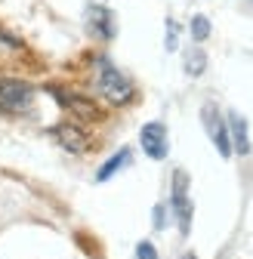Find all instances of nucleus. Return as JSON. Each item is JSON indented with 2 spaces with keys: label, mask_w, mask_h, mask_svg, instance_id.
<instances>
[{
  "label": "nucleus",
  "mask_w": 253,
  "mask_h": 259,
  "mask_svg": "<svg viewBox=\"0 0 253 259\" xmlns=\"http://www.w3.org/2000/svg\"><path fill=\"white\" fill-rule=\"evenodd\" d=\"M22 56H25L22 40H19V37H13L10 31L0 28V65H10V62H16V59H22Z\"/></svg>",
  "instance_id": "nucleus-10"
},
{
  "label": "nucleus",
  "mask_w": 253,
  "mask_h": 259,
  "mask_svg": "<svg viewBox=\"0 0 253 259\" xmlns=\"http://www.w3.org/2000/svg\"><path fill=\"white\" fill-rule=\"evenodd\" d=\"M170 207H173V213H176L179 232L188 235V232H192V198H188V173H185V170H176V173H173Z\"/></svg>",
  "instance_id": "nucleus-4"
},
{
  "label": "nucleus",
  "mask_w": 253,
  "mask_h": 259,
  "mask_svg": "<svg viewBox=\"0 0 253 259\" xmlns=\"http://www.w3.org/2000/svg\"><path fill=\"white\" fill-rule=\"evenodd\" d=\"M167 225V207H154V229H164Z\"/></svg>",
  "instance_id": "nucleus-16"
},
{
  "label": "nucleus",
  "mask_w": 253,
  "mask_h": 259,
  "mask_svg": "<svg viewBox=\"0 0 253 259\" xmlns=\"http://www.w3.org/2000/svg\"><path fill=\"white\" fill-rule=\"evenodd\" d=\"M37 90L22 77H0V114H28L34 108Z\"/></svg>",
  "instance_id": "nucleus-2"
},
{
  "label": "nucleus",
  "mask_w": 253,
  "mask_h": 259,
  "mask_svg": "<svg viewBox=\"0 0 253 259\" xmlns=\"http://www.w3.org/2000/svg\"><path fill=\"white\" fill-rule=\"evenodd\" d=\"M130 160H133V154H130V148H120L117 154H111L108 160H105V164L99 167V173H96V182H108L117 170H123L126 164H130Z\"/></svg>",
  "instance_id": "nucleus-11"
},
{
  "label": "nucleus",
  "mask_w": 253,
  "mask_h": 259,
  "mask_svg": "<svg viewBox=\"0 0 253 259\" xmlns=\"http://www.w3.org/2000/svg\"><path fill=\"white\" fill-rule=\"evenodd\" d=\"M188 31H192V40H195V44H204V40L210 37V19H207V16H192Z\"/></svg>",
  "instance_id": "nucleus-13"
},
{
  "label": "nucleus",
  "mask_w": 253,
  "mask_h": 259,
  "mask_svg": "<svg viewBox=\"0 0 253 259\" xmlns=\"http://www.w3.org/2000/svg\"><path fill=\"white\" fill-rule=\"evenodd\" d=\"M176 40H179V25L167 19V50H176Z\"/></svg>",
  "instance_id": "nucleus-15"
},
{
  "label": "nucleus",
  "mask_w": 253,
  "mask_h": 259,
  "mask_svg": "<svg viewBox=\"0 0 253 259\" xmlns=\"http://www.w3.org/2000/svg\"><path fill=\"white\" fill-rule=\"evenodd\" d=\"M201 120H204V130H207L210 142L216 145L219 157H232L229 120H226V114H223V111H219V105H216V102H204V108H201Z\"/></svg>",
  "instance_id": "nucleus-3"
},
{
  "label": "nucleus",
  "mask_w": 253,
  "mask_h": 259,
  "mask_svg": "<svg viewBox=\"0 0 253 259\" xmlns=\"http://www.w3.org/2000/svg\"><path fill=\"white\" fill-rule=\"evenodd\" d=\"M50 93L59 96V105L68 108L77 123H83V120H99V117H102V111L96 108V102H93V99H83V96L68 93V90H59V87H50Z\"/></svg>",
  "instance_id": "nucleus-7"
},
{
  "label": "nucleus",
  "mask_w": 253,
  "mask_h": 259,
  "mask_svg": "<svg viewBox=\"0 0 253 259\" xmlns=\"http://www.w3.org/2000/svg\"><path fill=\"white\" fill-rule=\"evenodd\" d=\"M136 259H161V256H157V250H154L151 241H139L136 244Z\"/></svg>",
  "instance_id": "nucleus-14"
},
{
  "label": "nucleus",
  "mask_w": 253,
  "mask_h": 259,
  "mask_svg": "<svg viewBox=\"0 0 253 259\" xmlns=\"http://www.w3.org/2000/svg\"><path fill=\"white\" fill-rule=\"evenodd\" d=\"M93 90L108 105H130L133 96H136V83L108 56H96V65H93Z\"/></svg>",
  "instance_id": "nucleus-1"
},
{
  "label": "nucleus",
  "mask_w": 253,
  "mask_h": 259,
  "mask_svg": "<svg viewBox=\"0 0 253 259\" xmlns=\"http://www.w3.org/2000/svg\"><path fill=\"white\" fill-rule=\"evenodd\" d=\"M87 31L99 40H111L117 34V25H114V13L102 4H90L87 7Z\"/></svg>",
  "instance_id": "nucleus-8"
},
{
  "label": "nucleus",
  "mask_w": 253,
  "mask_h": 259,
  "mask_svg": "<svg viewBox=\"0 0 253 259\" xmlns=\"http://www.w3.org/2000/svg\"><path fill=\"white\" fill-rule=\"evenodd\" d=\"M179 259H198V256H195V253H182Z\"/></svg>",
  "instance_id": "nucleus-17"
},
{
  "label": "nucleus",
  "mask_w": 253,
  "mask_h": 259,
  "mask_svg": "<svg viewBox=\"0 0 253 259\" xmlns=\"http://www.w3.org/2000/svg\"><path fill=\"white\" fill-rule=\"evenodd\" d=\"M50 136L65 148V151H71V154H83V151H90V136H87V130L77 123V120H65V123H56L53 130H50Z\"/></svg>",
  "instance_id": "nucleus-6"
},
{
  "label": "nucleus",
  "mask_w": 253,
  "mask_h": 259,
  "mask_svg": "<svg viewBox=\"0 0 253 259\" xmlns=\"http://www.w3.org/2000/svg\"><path fill=\"white\" fill-rule=\"evenodd\" d=\"M182 68H185V74H188V77H201V74L207 71V53H204L198 44H195L192 50H185Z\"/></svg>",
  "instance_id": "nucleus-12"
},
{
  "label": "nucleus",
  "mask_w": 253,
  "mask_h": 259,
  "mask_svg": "<svg viewBox=\"0 0 253 259\" xmlns=\"http://www.w3.org/2000/svg\"><path fill=\"white\" fill-rule=\"evenodd\" d=\"M229 120V139H232V151H238L241 157L250 154V133H247V120L238 114V111H229L226 114Z\"/></svg>",
  "instance_id": "nucleus-9"
},
{
  "label": "nucleus",
  "mask_w": 253,
  "mask_h": 259,
  "mask_svg": "<svg viewBox=\"0 0 253 259\" xmlns=\"http://www.w3.org/2000/svg\"><path fill=\"white\" fill-rule=\"evenodd\" d=\"M139 145L151 160H164L170 151V139H167V126L161 120H148L139 130Z\"/></svg>",
  "instance_id": "nucleus-5"
}]
</instances>
